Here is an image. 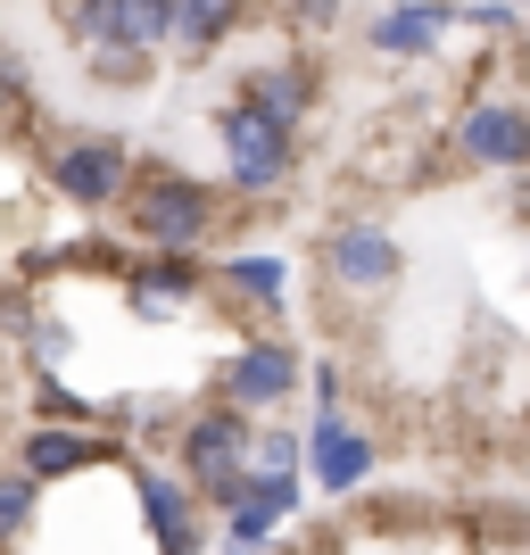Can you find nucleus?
Listing matches in <instances>:
<instances>
[{
	"instance_id": "obj_1",
	"label": "nucleus",
	"mask_w": 530,
	"mask_h": 555,
	"mask_svg": "<svg viewBox=\"0 0 530 555\" xmlns=\"http://www.w3.org/2000/svg\"><path fill=\"white\" fill-rule=\"evenodd\" d=\"M249 473V415L241 406H208V415L183 423V489L208 498V506H232V489Z\"/></svg>"
},
{
	"instance_id": "obj_2",
	"label": "nucleus",
	"mask_w": 530,
	"mask_h": 555,
	"mask_svg": "<svg viewBox=\"0 0 530 555\" xmlns=\"http://www.w3.org/2000/svg\"><path fill=\"white\" fill-rule=\"evenodd\" d=\"M125 191H133V232L150 249H199L216 232V191L191 175H141Z\"/></svg>"
},
{
	"instance_id": "obj_3",
	"label": "nucleus",
	"mask_w": 530,
	"mask_h": 555,
	"mask_svg": "<svg viewBox=\"0 0 530 555\" xmlns=\"http://www.w3.org/2000/svg\"><path fill=\"white\" fill-rule=\"evenodd\" d=\"M216 133H224V166H232L241 191L290 183V125H274V116H257V108H224Z\"/></svg>"
},
{
	"instance_id": "obj_4",
	"label": "nucleus",
	"mask_w": 530,
	"mask_h": 555,
	"mask_svg": "<svg viewBox=\"0 0 530 555\" xmlns=\"http://www.w3.org/2000/svg\"><path fill=\"white\" fill-rule=\"evenodd\" d=\"M323 274L348 282V291H390L406 274V249H398V232L382 224H332L323 232Z\"/></svg>"
},
{
	"instance_id": "obj_5",
	"label": "nucleus",
	"mask_w": 530,
	"mask_h": 555,
	"mask_svg": "<svg viewBox=\"0 0 530 555\" xmlns=\"http://www.w3.org/2000/svg\"><path fill=\"white\" fill-rule=\"evenodd\" d=\"M456 150H464V166L514 175V166L530 158V116H522V100H473V108L456 116Z\"/></svg>"
},
{
	"instance_id": "obj_6",
	"label": "nucleus",
	"mask_w": 530,
	"mask_h": 555,
	"mask_svg": "<svg viewBox=\"0 0 530 555\" xmlns=\"http://www.w3.org/2000/svg\"><path fill=\"white\" fill-rule=\"evenodd\" d=\"M50 183L67 191L75 208H116L125 183H133V158L116 141H59L50 150Z\"/></svg>"
},
{
	"instance_id": "obj_7",
	"label": "nucleus",
	"mask_w": 530,
	"mask_h": 555,
	"mask_svg": "<svg viewBox=\"0 0 530 555\" xmlns=\"http://www.w3.org/2000/svg\"><path fill=\"white\" fill-rule=\"evenodd\" d=\"M299 464L315 473L323 498H348V489H365V481H373V440H365V431H357L348 415H323L315 431H307Z\"/></svg>"
},
{
	"instance_id": "obj_8",
	"label": "nucleus",
	"mask_w": 530,
	"mask_h": 555,
	"mask_svg": "<svg viewBox=\"0 0 530 555\" xmlns=\"http://www.w3.org/2000/svg\"><path fill=\"white\" fill-rule=\"evenodd\" d=\"M290 390H299V357L282 340H257L224 365V406H241V415H266V406H282Z\"/></svg>"
},
{
	"instance_id": "obj_9",
	"label": "nucleus",
	"mask_w": 530,
	"mask_h": 555,
	"mask_svg": "<svg viewBox=\"0 0 530 555\" xmlns=\"http://www.w3.org/2000/svg\"><path fill=\"white\" fill-rule=\"evenodd\" d=\"M141 522L158 531V547L166 555H199V498H191L174 473H141Z\"/></svg>"
},
{
	"instance_id": "obj_10",
	"label": "nucleus",
	"mask_w": 530,
	"mask_h": 555,
	"mask_svg": "<svg viewBox=\"0 0 530 555\" xmlns=\"http://www.w3.org/2000/svg\"><path fill=\"white\" fill-rule=\"evenodd\" d=\"M448 9L439 0H406V9H382L373 17V50L382 59H423V50H439V34H448Z\"/></svg>"
},
{
	"instance_id": "obj_11",
	"label": "nucleus",
	"mask_w": 530,
	"mask_h": 555,
	"mask_svg": "<svg viewBox=\"0 0 530 555\" xmlns=\"http://www.w3.org/2000/svg\"><path fill=\"white\" fill-rule=\"evenodd\" d=\"M307 100H315V67H307V59H282V67H257V75H249L241 108L274 116V125H299V116H307Z\"/></svg>"
},
{
	"instance_id": "obj_12",
	"label": "nucleus",
	"mask_w": 530,
	"mask_h": 555,
	"mask_svg": "<svg viewBox=\"0 0 530 555\" xmlns=\"http://www.w3.org/2000/svg\"><path fill=\"white\" fill-rule=\"evenodd\" d=\"M249 0H174V17H166V42L183 50V59H208V50L232 42V25H241Z\"/></svg>"
},
{
	"instance_id": "obj_13",
	"label": "nucleus",
	"mask_w": 530,
	"mask_h": 555,
	"mask_svg": "<svg viewBox=\"0 0 530 555\" xmlns=\"http://www.w3.org/2000/svg\"><path fill=\"white\" fill-rule=\"evenodd\" d=\"M191 291H199V257H183V249H158V257L133 266L141 315H174V299H191Z\"/></svg>"
},
{
	"instance_id": "obj_14",
	"label": "nucleus",
	"mask_w": 530,
	"mask_h": 555,
	"mask_svg": "<svg viewBox=\"0 0 530 555\" xmlns=\"http://www.w3.org/2000/svg\"><path fill=\"white\" fill-rule=\"evenodd\" d=\"M92 456H100V440H83V431H59V423L25 431V481H59V473H83Z\"/></svg>"
},
{
	"instance_id": "obj_15",
	"label": "nucleus",
	"mask_w": 530,
	"mask_h": 555,
	"mask_svg": "<svg viewBox=\"0 0 530 555\" xmlns=\"http://www.w3.org/2000/svg\"><path fill=\"white\" fill-rule=\"evenodd\" d=\"M166 17H174V0H125V9H116V42L125 50H166Z\"/></svg>"
},
{
	"instance_id": "obj_16",
	"label": "nucleus",
	"mask_w": 530,
	"mask_h": 555,
	"mask_svg": "<svg viewBox=\"0 0 530 555\" xmlns=\"http://www.w3.org/2000/svg\"><path fill=\"white\" fill-rule=\"evenodd\" d=\"M232 531H224V555H266V547H274V531H282V522H274V514H266V506H249V498H232Z\"/></svg>"
},
{
	"instance_id": "obj_17",
	"label": "nucleus",
	"mask_w": 530,
	"mask_h": 555,
	"mask_svg": "<svg viewBox=\"0 0 530 555\" xmlns=\"http://www.w3.org/2000/svg\"><path fill=\"white\" fill-rule=\"evenodd\" d=\"M116 9H125V0H75V17H67L75 50H108L116 42Z\"/></svg>"
},
{
	"instance_id": "obj_18",
	"label": "nucleus",
	"mask_w": 530,
	"mask_h": 555,
	"mask_svg": "<svg viewBox=\"0 0 530 555\" xmlns=\"http://www.w3.org/2000/svg\"><path fill=\"white\" fill-rule=\"evenodd\" d=\"M224 282H232V291H249V299H282V282H290V274H282V257H232Z\"/></svg>"
},
{
	"instance_id": "obj_19",
	"label": "nucleus",
	"mask_w": 530,
	"mask_h": 555,
	"mask_svg": "<svg viewBox=\"0 0 530 555\" xmlns=\"http://www.w3.org/2000/svg\"><path fill=\"white\" fill-rule=\"evenodd\" d=\"M92 59V75L100 83H116V92H133L141 75H150V50H125V42H108V50H83Z\"/></svg>"
},
{
	"instance_id": "obj_20",
	"label": "nucleus",
	"mask_w": 530,
	"mask_h": 555,
	"mask_svg": "<svg viewBox=\"0 0 530 555\" xmlns=\"http://www.w3.org/2000/svg\"><path fill=\"white\" fill-rule=\"evenodd\" d=\"M34 498H42V481H25V473H0V539H17L25 522H34Z\"/></svg>"
},
{
	"instance_id": "obj_21",
	"label": "nucleus",
	"mask_w": 530,
	"mask_h": 555,
	"mask_svg": "<svg viewBox=\"0 0 530 555\" xmlns=\"http://www.w3.org/2000/svg\"><path fill=\"white\" fill-rule=\"evenodd\" d=\"M249 473H299V440L290 431H249Z\"/></svg>"
},
{
	"instance_id": "obj_22",
	"label": "nucleus",
	"mask_w": 530,
	"mask_h": 555,
	"mask_svg": "<svg viewBox=\"0 0 530 555\" xmlns=\"http://www.w3.org/2000/svg\"><path fill=\"white\" fill-rule=\"evenodd\" d=\"M25 100H34V83H25V67L0 50V116H25Z\"/></svg>"
},
{
	"instance_id": "obj_23",
	"label": "nucleus",
	"mask_w": 530,
	"mask_h": 555,
	"mask_svg": "<svg viewBox=\"0 0 530 555\" xmlns=\"http://www.w3.org/2000/svg\"><path fill=\"white\" fill-rule=\"evenodd\" d=\"M340 17V0H299V25H332Z\"/></svg>"
}]
</instances>
